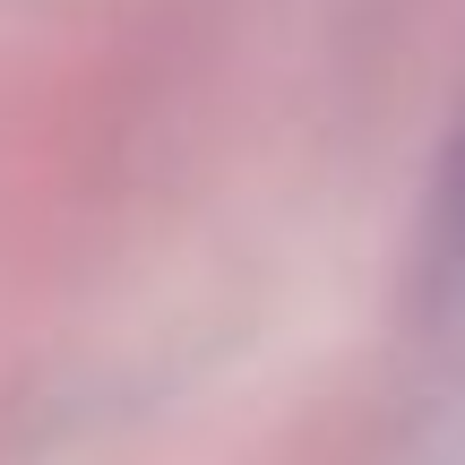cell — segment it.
Returning a JSON list of instances; mask_svg holds the SVG:
<instances>
[{
    "label": "cell",
    "instance_id": "cell-1",
    "mask_svg": "<svg viewBox=\"0 0 465 465\" xmlns=\"http://www.w3.org/2000/svg\"><path fill=\"white\" fill-rule=\"evenodd\" d=\"M414 311L431 336H465V121L431 173L422 207V250H414Z\"/></svg>",
    "mask_w": 465,
    "mask_h": 465
}]
</instances>
